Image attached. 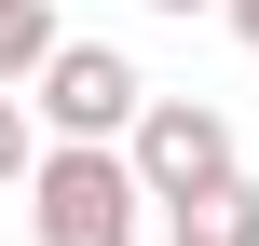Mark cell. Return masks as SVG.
Here are the masks:
<instances>
[{
    "instance_id": "1",
    "label": "cell",
    "mask_w": 259,
    "mask_h": 246,
    "mask_svg": "<svg viewBox=\"0 0 259 246\" xmlns=\"http://www.w3.org/2000/svg\"><path fill=\"white\" fill-rule=\"evenodd\" d=\"M137 205H150L137 151H41V178H27V246H137Z\"/></svg>"
},
{
    "instance_id": "2",
    "label": "cell",
    "mask_w": 259,
    "mask_h": 246,
    "mask_svg": "<svg viewBox=\"0 0 259 246\" xmlns=\"http://www.w3.org/2000/svg\"><path fill=\"white\" fill-rule=\"evenodd\" d=\"M27 110L55 123V151H109V137H137V123H150V82H137V55H123V41H68V55L27 82Z\"/></svg>"
},
{
    "instance_id": "3",
    "label": "cell",
    "mask_w": 259,
    "mask_h": 246,
    "mask_svg": "<svg viewBox=\"0 0 259 246\" xmlns=\"http://www.w3.org/2000/svg\"><path fill=\"white\" fill-rule=\"evenodd\" d=\"M123 151H137V178H150V205H205V192L246 178V164H232V123H219L205 96H150V123H137Z\"/></svg>"
},
{
    "instance_id": "4",
    "label": "cell",
    "mask_w": 259,
    "mask_h": 246,
    "mask_svg": "<svg viewBox=\"0 0 259 246\" xmlns=\"http://www.w3.org/2000/svg\"><path fill=\"white\" fill-rule=\"evenodd\" d=\"M55 55H68V27H55V0H0V96H14V82H41Z\"/></svg>"
},
{
    "instance_id": "5",
    "label": "cell",
    "mask_w": 259,
    "mask_h": 246,
    "mask_svg": "<svg viewBox=\"0 0 259 246\" xmlns=\"http://www.w3.org/2000/svg\"><path fill=\"white\" fill-rule=\"evenodd\" d=\"M164 246H259V192H205V205H164Z\"/></svg>"
},
{
    "instance_id": "6",
    "label": "cell",
    "mask_w": 259,
    "mask_h": 246,
    "mask_svg": "<svg viewBox=\"0 0 259 246\" xmlns=\"http://www.w3.org/2000/svg\"><path fill=\"white\" fill-rule=\"evenodd\" d=\"M0 178H41V151H27V110L0 96Z\"/></svg>"
},
{
    "instance_id": "7",
    "label": "cell",
    "mask_w": 259,
    "mask_h": 246,
    "mask_svg": "<svg viewBox=\"0 0 259 246\" xmlns=\"http://www.w3.org/2000/svg\"><path fill=\"white\" fill-rule=\"evenodd\" d=\"M150 14H232V0H150Z\"/></svg>"
},
{
    "instance_id": "8",
    "label": "cell",
    "mask_w": 259,
    "mask_h": 246,
    "mask_svg": "<svg viewBox=\"0 0 259 246\" xmlns=\"http://www.w3.org/2000/svg\"><path fill=\"white\" fill-rule=\"evenodd\" d=\"M232 41H259V0H232Z\"/></svg>"
}]
</instances>
